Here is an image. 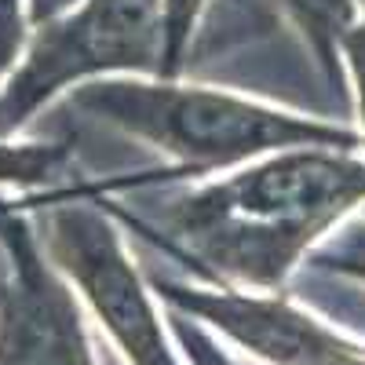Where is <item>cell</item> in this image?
I'll return each mask as SVG.
<instances>
[{
	"label": "cell",
	"instance_id": "obj_1",
	"mask_svg": "<svg viewBox=\"0 0 365 365\" xmlns=\"http://www.w3.org/2000/svg\"><path fill=\"white\" fill-rule=\"evenodd\" d=\"M365 201V161L354 150L292 146L249 161L227 179L158 201V216L99 205L139 230L182 267L220 289L282 292L289 270L311 245Z\"/></svg>",
	"mask_w": 365,
	"mask_h": 365
},
{
	"label": "cell",
	"instance_id": "obj_2",
	"mask_svg": "<svg viewBox=\"0 0 365 365\" xmlns=\"http://www.w3.org/2000/svg\"><path fill=\"white\" fill-rule=\"evenodd\" d=\"M66 103L84 117H96L132 139L158 146L179 165L175 175H208L292 146H361V132L344 125H325V120L259 106L220 88L175 84L165 77H96L77 84Z\"/></svg>",
	"mask_w": 365,
	"mask_h": 365
},
{
	"label": "cell",
	"instance_id": "obj_3",
	"mask_svg": "<svg viewBox=\"0 0 365 365\" xmlns=\"http://www.w3.org/2000/svg\"><path fill=\"white\" fill-rule=\"evenodd\" d=\"M161 0H81L51 26L34 29L22 63L0 88V113L15 135L63 88L106 73L161 77Z\"/></svg>",
	"mask_w": 365,
	"mask_h": 365
},
{
	"label": "cell",
	"instance_id": "obj_4",
	"mask_svg": "<svg viewBox=\"0 0 365 365\" xmlns=\"http://www.w3.org/2000/svg\"><path fill=\"white\" fill-rule=\"evenodd\" d=\"M103 190L106 182H77L55 194L41 220V245L132 365H179L113 216L99 205Z\"/></svg>",
	"mask_w": 365,
	"mask_h": 365
},
{
	"label": "cell",
	"instance_id": "obj_5",
	"mask_svg": "<svg viewBox=\"0 0 365 365\" xmlns=\"http://www.w3.org/2000/svg\"><path fill=\"white\" fill-rule=\"evenodd\" d=\"M8 282L0 285V365H99L84 311L26 208L0 212Z\"/></svg>",
	"mask_w": 365,
	"mask_h": 365
},
{
	"label": "cell",
	"instance_id": "obj_6",
	"mask_svg": "<svg viewBox=\"0 0 365 365\" xmlns=\"http://www.w3.org/2000/svg\"><path fill=\"white\" fill-rule=\"evenodd\" d=\"M150 285L172 311L208 322L241 351L270 365H365V347L340 336L282 292H245L220 285H182L150 274Z\"/></svg>",
	"mask_w": 365,
	"mask_h": 365
},
{
	"label": "cell",
	"instance_id": "obj_7",
	"mask_svg": "<svg viewBox=\"0 0 365 365\" xmlns=\"http://www.w3.org/2000/svg\"><path fill=\"white\" fill-rule=\"evenodd\" d=\"M77 172L66 143H11L0 139V187L29 194H55L77 187Z\"/></svg>",
	"mask_w": 365,
	"mask_h": 365
},
{
	"label": "cell",
	"instance_id": "obj_8",
	"mask_svg": "<svg viewBox=\"0 0 365 365\" xmlns=\"http://www.w3.org/2000/svg\"><path fill=\"white\" fill-rule=\"evenodd\" d=\"M274 4L307 37L329 81L340 84V41L358 22V0H274Z\"/></svg>",
	"mask_w": 365,
	"mask_h": 365
},
{
	"label": "cell",
	"instance_id": "obj_9",
	"mask_svg": "<svg viewBox=\"0 0 365 365\" xmlns=\"http://www.w3.org/2000/svg\"><path fill=\"white\" fill-rule=\"evenodd\" d=\"M205 8V0H161L165 11V51H161V77L175 81V73L187 63V48H190V34L194 22Z\"/></svg>",
	"mask_w": 365,
	"mask_h": 365
},
{
	"label": "cell",
	"instance_id": "obj_10",
	"mask_svg": "<svg viewBox=\"0 0 365 365\" xmlns=\"http://www.w3.org/2000/svg\"><path fill=\"white\" fill-rule=\"evenodd\" d=\"M311 263L322 270L365 282V223H354V227L340 230L336 237H329L322 249H314Z\"/></svg>",
	"mask_w": 365,
	"mask_h": 365
},
{
	"label": "cell",
	"instance_id": "obj_11",
	"mask_svg": "<svg viewBox=\"0 0 365 365\" xmlns=\"http://www.w3.org/2000/svg\"><path fill=\"white\" fill-rule=\"evenodd\" d=\"M168 325H172V332H175L179 347L187 351L190 365H237L223 347H216V340H212L190 314H182V311H172V307H168Z\"/></svg>",
	"mask_w": 365,
	"mask_h": 365
},
{
	"label": "cell",
	"instance_id": "obj_12",
	"mask_svg": "<svg viewBox=\"0 0 365 365\" xmlns=\"http://www.w3.org/2000/svg\"><path fill=\"white\" fill-rule=\"evenodd\" d=\"M26 15L22 0H0V77L11 73L15 58L26 48Z\"/></svg>",
	"mask_w": 365,
	"mask_h": 365
},
{
	"label": "cell",
	"instance_id": "obj_13",
	"mask_svg": "<svg viewBox=\"0 0 365 365\" xmlns=\"http://www.w3.org/2000/svg\"><path fill=\"white\" fill-rule=\"evenodd\" d=\"M340 58L351 70L354 81V96H358V113H361V143H365V19L354 22L344 41H340Z\"/></svg>",
	"mask_w": 365,
	"mask_h": 365
},
{
	"label": "cell",
	"instance_id": "obj_14",
	"mask_svg": "<svg viewBox=\"0 0 365 365\" xmlns=\"http://www.w3.org/2000/svg\"><path fill=\"white\" fill-rule=\"evenodd\" d=\"M81 0H26V26L29 29H41V26H51L63 15H70Z\"/></svg>",
	"mask_w": 365,
	"mask_h": 365
},
{
	"label": "cell",
	"instance_id": "obj_15",
	"mask_svg": "<svg viewBox=\"0 0 365 365\" xmlns=\"http://www.w3.org/2000/svg\"><path fill=\"white\" fill-rule=\"evenodd\" d=\"M0 139H11V132H8V125H4V113H0Z\"/></svg>",
	"mask_w": 365,
	"mask_h": 365
},
{
	"label": "cell",
	"instance_id": "obj_16",
	"mask_svg": "<svg viewBox=\"0 0 365 365\" xmlns=\"http://www.w3.org/2000/svg\"><path fill=\"white\" fill-rule=\"evenodd\" d=\"M4 208H8V201H4V197H0V212H4Z\"/></svg>",
	"mask_w": 365,
	"mask_h": 365
},
{
	"label": "cell",
	"instance_id": "obj_17",
	"mask_svg": "<svg viewBox=\"0 0 365 365\" xmlns=\"http://www.w3.org/2000/svg\"><path fill=\"white\" fill-rule=\"evenodd\" d=\"M361 4H365V0H361Z\"/></svg>",
	"mask_w": 365,
	"mask_h": 365
}]
</instances>
